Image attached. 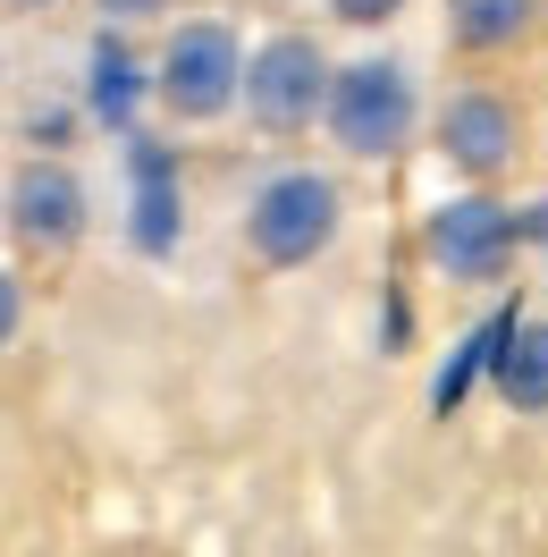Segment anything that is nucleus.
I'll return each instance as SVG.
<instances>
[{"label":"nucleus","instance_id":"1","mask_svg":"<svg viewBox=\"0 0 548 557\" xmlns=\"http://www.w3.org/2000/svg\"><path fill=\"white\" fill-rule=\"evenodd\" d=\"M422 69L406 51H354L329 60V94H321V136L346 161H406L422 136Z\"/></svg>","mask_w":548,"mask_h":557},{"label":"nucleus","instance_id":"15","mask_svg":"<svg viewBox=\"0 0 548 557\" xmlns=\"http://www.w3.org/2000/svg\"><path fill=\"white\" fill-rule=\"evenodd\" d=\"M523 245H532V253L548 262V203H532V211H523Z\"/></svg>","mask_w":548,"mask_h":557},{"label":"nucleus","instance_id":"5","mask_svg":"<svg viewBox=\"0 0 548 557\" xmlns=\"http://www.w3.org/2000/svg\"><path fill=\"white\" fill-rule=\"evenodd\" d=\"M0 237H17L26 262H76L94 237V186L60 152H26L0 186Z\"/></svg>","mask_w":548,"mask_h":557},{"label":"nucleus","instance_id":"11","mask_svg":"<svg viewBox=\"0 0 548 557\" xmlns=\"http://www.w3.org/2000/svg\"><path fill=\"white\" fill-rule=\"evenodd\" d=\"M127 170H136V245L144 253H170L177 245V211H186V195H177V170L161 161V144H127Z\"/></svg>","mask_w":548,"mask_h":557},{"label":"nucleus","instance_id":"12","mask_svg":"<svg viewBox=\"0 0 548 557\" xmlns=\"http://www.w3.org/2000/svg\"><path fill=\"white\" fill-rule=\"evenodd\" d=\"M338 26H354V35H372V26H388V17H406V0H321Z\"/></svg>","mask_w":548,"mask_h":557},{"label":"nucleus","instance_id":"4","mask_svg":"<svg viewBox=\"0 0 548 557\" xmlns=\"http://www.w3.org/2000/svg\"><path fill=\"white\" fill-rule=\"evenodd\" d=\"M321 94H329V42L304 35V26H278L245 51V76H237V110L253 136L271 144H296L321 127Z\"/></svg>","mask_w":548,"mask_h":557},{"label":"nucleus","instance_id":"3","mask_svg":"<svg viewBox=\"0 0 548 557\" xmlns=\"http://www.w3.org/2000/svg\"><path fill=\"white\" fill-rule=\"evenodd\" d=\"M237 76H245V35L228 17H177L161 51L144 60V102L170 127H220L237 110Z\"/></svg>","mask_w":548,"mask_h":557},{"label":"nucleus","instance_id":"7","mask_svg":"<svg viewBox=\"0 0 548 557\" xmlns=\"http://www.w3.org/2000/svg\"><path fill=\"white\" fill-rule=\"evenodd\" d=\"M422 127L439 144V161L456 177H473V186H489V177H507L523 161V110L498 85H456L439 110H422Z\"/></svg>","mask_w":548,"mask_h":557},{"label":"nucleus","instance_id":"10","mask_svg":"<svg viewBox=\"0 0 548 557\" xmlns=\"http://www.w3.org/2000/svg\"><path fill=\"white\" fill-rule=\"evenodd\" d=\"M481 372H489V388H498V406L548 414V321H507Z\"/></svg>","mask_w":548,"mask_h":557},{"label":"nucleus","instance_id":"2","mask_svg":"<svg viewBox=\"0 0 548 557\" xmlns=\"http://www.w3.org/2000/svg\"><path fill=\"white\" fill-rule=\"evenodd\" d=\"M346 237V186L338 170H312V161H287L271 170L253 195H245V253L262 271H312L329 262Z\"/></svg>","mask_w":548,"mask_h":557},{"label":"nucleus","instance_id":"14","mask_svg":"<svg viewBox=\"0 0 548 557\" xmlns=\"http://www.w3.org/2000/svg\"><path fill=\"white\" fill-rule=\"evenodd\" d=\"M17 330H26V278L0 262V347H17Z\"/></svg>","mask_w":548,"mask_h":557},{"label":"nucleus","instance_id":"8","mask_svg":"<svg viewBox=\"0 0 548 557\" xmlns=\"http://www.w3.org/2000/svg\"><path fill=\"white\" fill-rule=\"evenodd\" d=\"M439 26H447V51L456 60H514L540 42V0H439Z\"/></svg>","mask_w":548,"mask_h":557},{"label":"nucleus","instance_id":"9","mask_svg":"<svg viewBox=\"0 0 548 557\" xmlns=\"http://www.w3.org/2000/svg\"><path fill=\"white\" fill-rule=\"evenodd\" d=\"M136 102H144V60L127 51V26H102L94 51H85V119L110 127V136H127Z\"/></svg>","mask_w":548,"mask_h":557},{"label":"nucleus","instance_id":"16","mask_svg":"<svg viewBox=\"0 0 548 557\" xmlns=\"http://www.w3.org/2000/svg\"><path fill=\"white\" fill-rule=\"evenodd\" d=\"M0 9H17V17H51L60 0H0Z\"/></svg>","mask_w":548,"mask_h":557},{"label":"nucleus","instance_id":"6","mask_svg":"<svg viewBox=\"0 0 548 557\" xmlns=\"http://www.w3.org/2000/svg\"><path fill=\"white\" fill-rule=\"evenodd\" d=\"M523 253V211L498 203L489 186L473 195H447L431 220H422V262L447 278V287H498Z\"/></svg>","mask_w":548,"mask_h":557},{"label":"nucleus","instance_id":"13","mask_svg":"<svg viewBox=\"0 0 548 557\" xmlns=\"http://www.w3.org/2000/svg\"><path fill=\"white\" fill-rule=\"evenodd\" d=\"M85 9H94L102 26H127V35H136V26H152V17H170L177 0H85Z\"/></svg>","mask_w":548,"mask_h":557}]
</instances>
